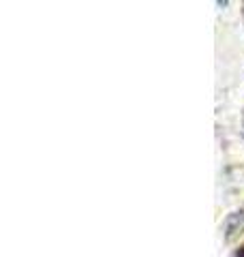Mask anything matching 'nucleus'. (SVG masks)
Here are the masks:
<instances>
[{
    "mask_svg": "<svg viewBox=\"0 0 244 257\" xmlns=\"http://www.w3.org/2000/svg\"><path fill=\"white\" fill-rule=\"evenodd\" d=\"M238 257H244V248H242V251H240V253H238Z\"/></svg>",
    "mask_w": 244,
    "mask_h": 257,
    "instance_id": "f257e3e1",
    "label": "nucleus"
}]
</instances>
